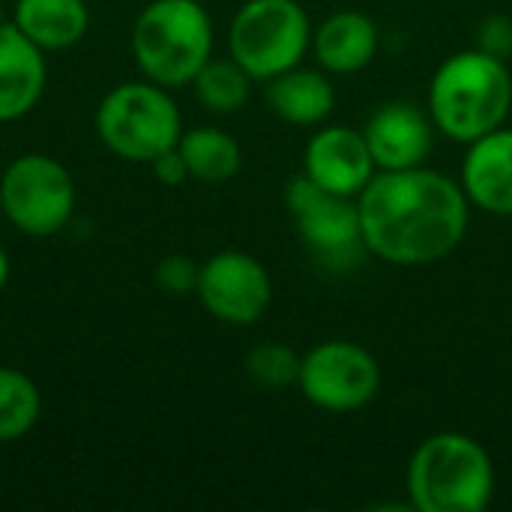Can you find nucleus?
I'll return each mask as SVG.
<instances>
[{
    "mask_svg": "<svg viewBox=\"0 0 512 512\" xmlns=\"http://www.w3.org/2000/svg\"><path fill=\"white\" fill-rule=\"evenodd\" d=\"M366 249L396 267H426L459 249L471 201L453 177L426 165L378 171L357 195Z\"/></svg>",
    "mask_w": 512,
    "mask_h": 512,
    "instance_id": "obj_1",
    "label": "nucleus"
},
{
    "mask_svg": "<svg viewBox=\"0 0 512 512\" xmlns=\"http://www.w3.org/2000/svg\"><path fill=\"white\" fill-rule=\"evenodd\" d=\"M512 108V72L507 60L480 48L447 57L429 84V114L435 129L459 144H471L507 123Z\"/></svg>",
    "mask_w": 512,
    "mask_h": 512,
    "instance_id": "obj_2",
    "label": "nucleus"
},
{
    "mask_svg": "<svg viewBox=\"0 0 512 512\" xmlns=\"http://www.w3.org/2000/svg\"><path fill=\"white\" fill-rule=\"evenodd\" d=\"M405 489L417 512H483L495 495V465L477 438L438 432L414 450Z\"/></svg>",
    "mask_w": 512,
    "mask_h": 512,
    "instance_id": "obj_3",
    "label": "nucleus"
},
{
    "mask_svg": "<svg viewBox=\"0 0 512 512\" xmlns=\"http://www.w3.org/2000/svg\"><path fill=\"white\" fill-rule=\"evenodd\" d=\"M141 75L168 90L192 84L213 57V21L198 0H150L129 36Z\"/></svg>",
    "mask_w": 512,
    "mask_h": 512,
    "instance_id": "obj_4",
    "label": "nucleus"
},
{
    "mask_svg": "<svg viewBox=\"0 0 512 512\" xmlns=\"http://www.w3.org/2000/svg\"><path fill=\"white\" fill-rule=\"evenodd\" d=\"M93 126L108 153L135 165H150L183 135V117L168 87L147 78L111 87L96 105Z\"/></svg>",
    "mask_w": 512,
    "mask_h": 512,
    "instance_id": "obj_5",
    "label": "nucleus"
},
{
    "mask_svg": "<svg viewBox=\"0 0 512 512\" xmlns=\"http://www.w3.org/2000/svg\"><path fill=\"white\" fill-rule=\"evenodd\" d=\"M309 48L312 24L297 0H246L228 27V54L252 81L300 66Z\"/></svg>",
    "mask_w": 512,
    "mask_h": 512,
    "instance_id": "obj_6",
    "label": "nucleus"
},
{
    "mask_svg": "<svg viewBox=\"0 0 512 512\" xmlns=\"http://www.w3.org/2000/svg\"><path fill=\"white\" fill-rule=\"evenodd\" d=\"M75 180L69 168L45 153H21L0 174L3 219L27 237H54L75 216Z\"/></svg>",
    "mask_w": 512,
    "mask_h": 512,
    "instance_id": "obj_7",
    "label": "nucleus"
},
{
    "mask_svg": "<svg viewBox=\"0 0 512 512\" xmlns=\"http://www.w3.org/2000/svg\"><path fill=\"white\" fill-rule=\"evenodd\" d=\"M285 207L300 240L327 267H351L366 249L357 198H345L321 189L306 174H294L285 183Z\"/></svg>",
    "mask_w": 512,
    "mask_h": 512,
    "instance_id": "obj_8",
    "label": "nucleus"
},
{
    "mask_svg": "<svg viewBox=\"0 0 512 512\" xmlns=\"http://www.w3.org/2000/svg\"><path fill=\"white\" fill-rule=\"evenodd\" d=\"M297 387L315 408L348 414L366 408L378 396L381 366L363 345L333 339L303 354Z\"/></svg>",
    "mask_w": 512,
    "mask_h": 512,
    "instance_id": "obj_9",
    "label": "nucleus"
},
{
    "mask_svg": "<svg viewBox=\"0 0 512 512\" xmlns=\"http://www.w3.org/2000/svg\"><path fill=\"white\" fill-rule=\"evenodd\" d=\"M195 294L216 321L228 327H249L270 309L273 279L255 255L243 249H222L201 264Z\"/></svg>",
    "mask_w": 512,
    "mask_h": 512,
    "instance_id": "obj_10",
    "label": "nucleus"
},
{
    "mask_svg": "<svg viewBox=\"0 0 512 512\" xmlns=\"http://www.w3.org/2000/svg\"><path fill=\"white\" fill-rule=\"evenodd\" d=\"M303 174L327 192L357 198L378 174V165L369 153L363 129L324 126L306 144Z\"/></svg>",
    "mask_w": 512,
    "mask_h": 512,
    "instance_id": "obj_11",
    "label": "nucleus"
},
{
    "mask_svg": "<svg viewBox=\"0 0 512 512\" xmlns=\"http://www.w3.org/2000/svg\"><path fill=\"white\" fill-rule=\"evenodd\" d=\"M378 171L420 168L435 147V120L414 102H387L363 126Z\"/></svg>",
    "mask_w": 512,
    "mask_h": 512,
    "instance_id": "obj_12",
    "label": "nucleus"
},
{
    "mask_svg": "<svg viewBox=\"0 0 512 512\" xmlns=\"http://www.w3.org/2000/svg\"><path fill=\"white\" fill-rule=\"evenodd\" d=\"M48 84L45 51L36 48L12 18L0 24V123L27 117Z\"/></svg>",
    "mask_w": 512,
    "mask_h": 512,
    "instance_id": "obj_13",
    "label": "nucleus"
},
{
    "mask_svg": "<svg viewBox=\"0 0 512 512\" xmlns=\"http://www.w3.org/2000/svg\"><path fill=\"white\" fill-rule=\"evenodd\" d=\"M462 189L474 207L495 216H512V129L501 126L468 144Z\"/></svg>",
    "mask_w": 512,
    "mask_h": 512,
    "instance_id": "obj_14",
    "label": "nucleus"
},
{
    "mask_svg": "<svg viewBox=\"0 0 512 512\" xmlns=\"http://www.w3.org/2000/svg\"><path fill=\"white\" fill-rule=\"evenodd\" d=\"M312 51L324 72L354 75L378 54V27L366 12H333L318 24V30H312Z\"/></svg>",
    "mask_w": 512,
    "mask_h": 512,
    "instance_id": "obj_15",
    "label": "nucleus"
},
{
    "mask_svg": "<svg viewBox=\"0 0 512 512\" xmlns=\"http://www.w3.org/2000/svg\"><path fill=\"white\" fill-rule=\"evenodd\" d=\"M267 108L291 126H318L336 108L333 81L318 69L294 66L264 81Z\"/></svg>",
    "mask_w": 512,
    "mask_h": 512,
    "instance_id": "obj_16",
    "label": "nucleus"
},
{
    "mask_svg": "<svg viewBox=\"0 0 512 512\" xmlns=\"http://www.w3.org/2000/svg\"><path fill=\"white\" fill-rule=\"evenodd\" d=\"M12 24L45 54L78 45L90 30L84 0H15Z\"/></svg>",
    "mask_w": 512,
    "mask_h": 512,
    "instance_id": "obj_17",
    "label": "nucleus"
},
{
    "mask_svg": "<svg viewBox=\"0 0 512 512\" xmlns=\"http://www.w3.org/2000/svg\"><path fill=\"white\" fill-rule=\"evenodd\" d=\"M177 150L186 159L189 177L198 183H228L243 168V150L237 138L213 126L183 129Z\"/></svg>",
    "mask_w": 512,
    "mask_h": 512,
    "instance_id": "obj_18",
    "label": "nucleus"
},
{
    "mask_svg": "<svg viewBox=\"0 0 512 512\" xmlns=\"http://www.w3.org/2000/svg\"><path fill=\"white\" fill-rule=\"evenodd\" d=\"M195 99L213 114H234L249 102L252 75L228 54V60L210 57L192 78Z\"/></svg>",
    "mask_w": 512,
    "mask_h": 512,
    "instance_id": "obj_19",
    "label": "nucleus"
},
{
    "mask_svg": "<svg viewBox=\"0 0 512 512\" xmlns=\"http://www.w3.org/2000/svg\"><path fill=\"white\" fill-rule=\"evenodd\" d=\"M42 417V393L30 375L0 366V444L24 438Z\"/></svg>",
    "mask_w": 512,
    "mask_h": 512,
    "instance_id": "obj_20",
    "label": "nucleus"
},
{
    "mask_svg": "<svg viewBox=\"0 0 512 512\" xmlns=\"http://www.w3.org/2000/svg\"><path fill=\"white\" fill-rule=\"evenodd\" d=\"M300 363H303V357L291 345H285V342H261L246 354L243 369H246L252 384H258L264 390H285V387L297 384Z\"/></svg>",
    "mask_w": 512,
    "mask_h": 512,
    "instance_id": "obj_21",
    "label": "nucleus"
},
{
    "mask_svg": "<svg viewBox=\"0 0 512 512\" xmlns=\"http://www.w3.org/2000/svg\"><path fill=\"white\" fill-rule=\"evenodd\" d=\"M198 276H201V264H195L189 255H165L156 270H153V282L159 291L171 294V297H186V294H195L198 288Z\"/></svg>",
    "mask_w": 512,
    "mask_h": 512,
    "instance_id": "obj_22",
    "label": "nucleus"
},
{
    "mask_svg": "<svg viewBox=\"0 0 512 512\" xmlns=\"http://www.w3.org/2000/svg\"><path fill=\"white\" fill-rule=\"evenodd\" d=\"M477 48L492 54V57H501V60H510L512 57V18L510 15H489L480 21L477 27Z\"/></svg>",
    "mask_w": 512,
    "mask_h": 512,
    "instance_id": "obj_23",
    "label": "nucleus"
},
{
    "mask_svg": "<svg viewBox=\"0 0 512 512\" xmlns=\"http://www.w3.org/2000/svg\"><path fill=\"white\" fill-rule=\"evenodd\" d=\"M150 168H153V174H156V180H159L162 186H180V183L192 180V177H189V168H186V159H183V153H180L177 147L159 153V156L150 162Z\"/></svg>",
    "mask_w": 512,
    "mask_h": 512,
    "instance_id": "obj_24",
    "label": "nucleus"
},
{
    "mask_svg": "<svg viewBox=\"0 0 512 512\" xmlns=\"http://www.w3.org/2000/svg\"><path fill=\"white\" fill-rule=\"evenodd\" d=\"M9 270H12L9 255H6V249L0 246V291H3V288H6V282H9Z\"/></svg>",
    "mask_w": 512,
    "mask_h": 512,
    "instance_id": "obj_25",
    "label": "nucleus"
},
{
    "mask_svg": "<svg viewBox=\"0 0 512 512\" xmlns=\"http://www.w3.org/2000/svg\"><path fill=\"white\" fill-rule=\"evenodd\" d=\"M0 3H3V0H0ZM6 21H9V18H3V12H0V24H6Z\"/></svg>",
    "mask_w": 512,
    "mask_h": 512,
    "instance_id": "obj_26",
    "label": "nucleus"
},
{
    "mask_svg": "<svg viewBox=\"0 0 512 512\" xmlns=\"http://www.w3.org/2000/svg\"><path fill=\"white\" fill-rule=\"evenodd\" d=\"M0 219H3V207H0Z\"/></svg>",
    "mask_w": 512,
    "mask_h": 512,
    "instance_id": "obj_27",
    "label": "nucleus"
}]
</instances>
